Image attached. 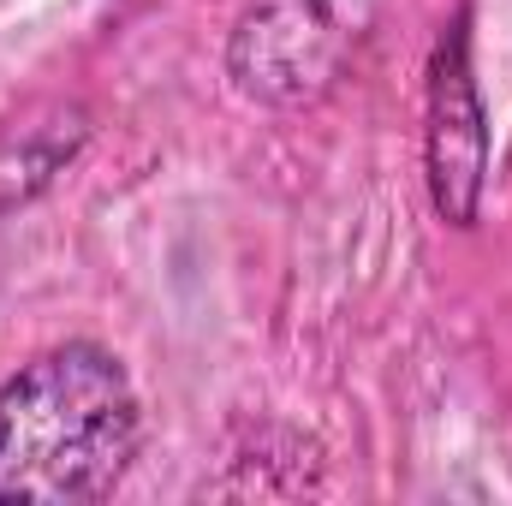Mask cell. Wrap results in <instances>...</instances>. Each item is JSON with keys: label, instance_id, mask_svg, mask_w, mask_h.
I'll return each instance as SVG.
<instances>
[{"label": "cell", "instance_id": "obj_1", "mask_svg": "<svg viewBox=\"0 0 512 506\" xmlns=\"http://www.w3.org/2000/svg\"><path fill=\"white\" fill-rule=\"evenodd\" d=\"M137 387L102 346H54L0 387V506L102 501L137 459Z\"/></svg>", "mask_w": 512, "mask_h": 506}, {"label": "cell", "instance_id": "obj_2", "mask_svg": "<svg viewBox=\"0 0 512 506\" xmlns=\"http://www.w3.org/2000/svg\"><path fill=\"white\" fill-rule=\"evenodd\" d=\"M370 18L376 0H251L227 48L233 84L274 108L316 102L364 42Z\"/></svg>", "mask_w": 512, "mask_h": 506}, {"label": "cell", "instance_id": "obj_3", "mask_svg": "<svg viewBox=\"0 0 512 506\" xmlns=\"http://www.w3.org/2000/svg\"><path fill=\"white\" fill-rule=\"evenodd\" d=\"M483 173H489V114L471 78L465 18H453V30L435 48V72H429V185H435V209L453 227L477 221Z\"/></svg>", "mask_w": 512, "mask_h": 506}, {"label": "cell", "instance_id": "obj_4", "mask_svg": "<svg viewBox=\"0 0 512 506\" xmlns=\"http://www.w3.org/2000/svg\"><path fill=\"white\" fill-rule=\"evenodd\" d=\"M84 114L78 108H54L42 120H24V126L0 131V215L30 203L84 143Z\"/></svg>", "mask_w": 512, "mask_h": 506}]
</instances>
